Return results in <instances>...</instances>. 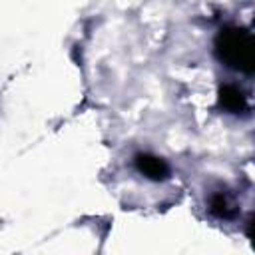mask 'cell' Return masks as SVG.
Here are the masks:
<instances>
[{"instance_id": "cell-2", "label": "cell", "mask_w": 255, "mask_h": 255, "mask_svg": "<svg viewBox=\"0 0 255 255\" xmlns=\"http://www.w3.org/2000/svg\"><path fill=\"white\" fill-rule=\"evenodd\" d=\"M135 167L139 173H143L147 179H153V181H163L169 177V165L157 157V155H151V153H137L135 155Z\"/></svg>"}, {"instance_id": "cell-3", "label": "cell", "mask_w": 255, "mask_h": 255, "mask_svg": "<svg viewBox=\"0 0 255 255\" xmlns=\"http://www.w3.org/2000/svg\"><path fill=\"white\" fill-rule=\"evenodd\" d=\"M219 106L223 110H227L229 114H243L249 110L243 92L231 84H225L219 88Z\"/></svg>"}, {"instance_id": "cell-5", "label": "cell", "mask_w": 255, "mask_h": 255, "mask_svg": "<svg viewBox=\"0 0 255 255\" xmlns=\"http://www.w3.org/2000/svg\"><path fill=\"white\" fill-rule=\"evenodd\" d=\"M247 237L251 239V243H253V247H255V217H251V221H249V225H247Z\"/></svg>"}, {"instance_id": "cell-4", "label": "cell", "mask_w": 255, "mask_h": 255, "mask_svg": "<svg viewBox=\"0 0 255 255\" xmlns=\"http://www.w3.org/2000/svg\"><path fill=\"white\" fill-rule=\"evenodd\" d=\"M209 209L215 217H221V219H231L237 215L239 207L235 203V199L225 193V191H217L211 195V201H209Z\"/></svg>"}, {"instance_id": "cell-1", "label": "cell", "mask_w": 255, "mask_h": 255, "mask_svg": "<svg viewBox=\"0 0 255 255\" xmlns=\"http://www.w3.org/2000/svg\"><path fill=\"white\" fill-rule=\"evenodd\" d=\"M215 52L229 68L253 74L255 72V36L241 28H225L215 40Z\"/></svg>"}]
</instances>
